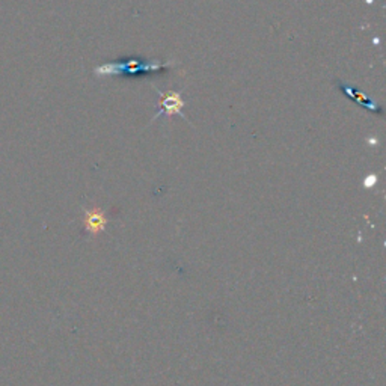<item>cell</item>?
<instances>
[{
  "instance_id": "cell-3",
  "label": "cell",
  "mask_w": 386,
  "mask_h": 386,
  "mask_svg": "<svg viewBox=\"0 0 386 386\" xmlns=\"http://www.w3.org/2000/svg\"><path fill=\"white\" fill-rule=\"evenodd\" d=\"M108 219L98 208L96 210H85V217H83V226H85V231L91 236H97L106 229Z\"/></svg>"
},
{
  "instance_id": "cell-2",
  "label": "cell",
  "mask_w": 386,
  "mask_h": 386,
  "mask_svg": "<svg viewBox=\"0 0 386 386\" xmlns=\"http://www.w3.org/2000/svg\"><path fill=\"white\" fill-rule=\"evenodd\" d=\"M160 94V101H159V112L155 113V117L153 118V121L155 118L162 117V115H168V117H172V115H181V117L184 118V115L181 112L183 106H184V101L181 100L180 94L175 92V91H169V92H162V91H157Z\"/></svg>"
},
{
  "instance_id": "cell-1",
  "label": "cell",
  "mask_w": 386,
  "mask_h": 386,
  "mask_svg": "<svg viewBox=\"0 0 386 386\" xmlns=\"http://www.w3.org/2000/svg\"><path fill=\"white\" fill-rule=\"evenodd\" d=\"M171 65L168 64H142V62L131 59L124 62V64H106L96 70L97 76H109V75H121V72H139V71H154V70H163Z\"/></svg>"
}]
</instances>
